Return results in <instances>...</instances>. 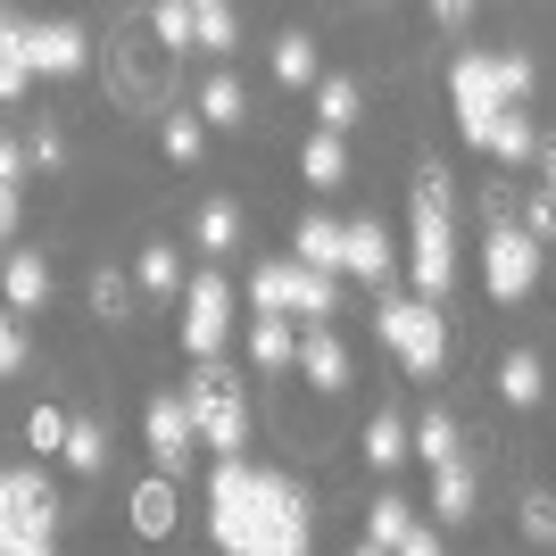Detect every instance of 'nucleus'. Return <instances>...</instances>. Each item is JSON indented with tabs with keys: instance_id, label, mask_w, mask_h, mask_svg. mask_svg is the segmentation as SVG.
Returning <instances> with one entry per match:
<instances>
[{
	"instance_id": "obj_1",
	"label": "nucleus",
	"mask_w": 556,
	"mask_h": 556,
	"mask_svg": "<svg viewBox=\"0 0 556 556\" xmlns=\"http://www.w3.org/2000/svg\"><path fill=\"white\" fill-rule=\"evenodd\" d=\"M208 532L225 556H307L316 515L291 473H266L250 457H216L208 473Z\"/></svg>"
},
{
	"instance_id": "obj_2",
	"label": "nucleus",
	"mask_w": 556,
	"mask_h": 556,
	"mask_svg": "<svg viewBox=\"0 0 556 556\" xmlns=\"http://www.w3.org/2000/svg\"><path fill=\"white\" fill-rule=\"evenodd\" d=\"M540 84L532 50H457V67H448V109H457V134L473 150H490V125L507 109H523Z\"/></svg>"
},
{
	"instance_id": "obj_3",
	"label": "nucleus",
	"mask_w": 556,
	"mask_h": 556,
	"mask_svg": "<svg viewBox=\"0 0 556 556\" xmlns=\"http://www.w3.org/2000/svg\"><path fill=\"white\" fill-rule=\"evenodd\" d=\"M407 275L416 300L441 307L457 282V232H448V166H416V225H407Z\"/></svg>"
},
{
	"instance_id": "obj_4",
	"label": "nucleus",
	"mask_w": 556,
	"mask_h": 556,
	"mask_svg": "<svg viewBox=\"0 0 556 556\" xmlns=\"http://www.w3.org/2000/svg\"><path fill=\"white\" fill-rule=\"evenodd\" d=\"M374 341L399 357V374H407V382H441V366H448V316H441L432 300H416V291L374 307Z\"/></svg>"
},
{
	"instance_id": "obj_5",
	"label": "nucleus",
	"mask_w": 556,
	"mask_h": 556,
	"mask_svg": "<svg viewBox=\"0 0 556 556\" xmlns=\"http://www.w3.org/2000/svg\"><path fill=\"white\" fill-rule=\"evenodd\" d=\"M184 407H191V424H200V448H216V457H250V391H241V374H232V366H191Z\"/></svg>"
},
{
	"instance_id": "obj_6",
	"label": "nucleus",
	"mask_w": 556,
	"mask_h": 556,
	"mask_svg": "<svg viewBox=\"0 0 556 556\" xmlns=\"http://www.w3.org/2000/svg\"><path fill=\"white\" fill-rule=\"evenodd\" d=\"M59 532V490H50L42 465H9V482H0V556H34L50 548Z\"/></svg>"
},
{
	"instance_id": "obj_7",
	"label": "nucleus",
	"mask_w": 556,
	"mask_h": 556,
	"mask_svg": "<svg viewBox=\"0 0 556 556\" xmlns=\"http://www.w3.org/2000/svg\"><path fill=\"white\" fill-rule=\"evenodd\" d=\"M250 307L257 316H307V325H325L332 307H341V282L300 266V257H266L250 275Z\"/></svg>"
},
{
	"instance_id": "obj_8",
	"label": "nucleus",
	"mask_w": 556,
	"mask_h": 556,
	"mask_svg": "<svg viewBox=\"0 0 556 556\" xmlns=\"http://www.w3.org/2000/svg\"><path fill=\"white\" fill-rule=\"evenodd\" d=\"M109 84H116L125 109H166V100H175V50L125 34V42H109ZM166 116H175V109H166Z\"/></svg>"
},
{
	"instance_id": "obj_9",
	"label": "nucleus",
	"mask_w": 556,
	"mask_h": 556,
	"mask_svg": "<svg viewBox=\"0 0 556 556\" xmlns=\"http://www.w3.org/2000/svg\"><path fill=\"white\" fill-rule=\"evenodd\" d=\"M141 448H150V465H159L166 482H184L191 448H200V424H191V407L175 391H159L150 407H141Z\"/></svg>"
},
{
	"instance_id": "obj_10",
	"label": "nucleus",
	"mask_w": 556,
	"mask_h": 556,
	"mask_svg": "<svg viewBox=\"0 0 556 556\" xmlns=\"http://www.w3.org/2000/svg\"><path fill=\"white\" fill-rule=\"evenodd\" d=\"M482 282H490V300H532V282H540V241L532 232H515V225H490L482 241Z\"/></svg>"
},
{
	"instance_id": "obj_11",
	"label": "nucleus",
	"mask_w": 556,
	"mask_h": 556,
	"mask_svg": "<svg viewBox=\"0 0 556 556\" xmlns=\"http://www.w3.org/2000/svg\"><path fill=\"white\" fill-rule=\"evenodd\" d=\"M225 332H232V282L225 275H191V291H184V349L200 357V366H216Z\"/></svg>"
},
{
	"instance_id": "obj_12",
	"label": "nucleus",
	"mask_w": 556,
	"mask_h": 556,
	"mask_svg": "<svg viewBox=\"0 0 556 556\" xmlns=\"http://www.w3.org/2000/svg\"><path fill=\"white\" fill-rule=\"evenodd\" d=\"M92 50L100 42L75 17H42V25H34V75H84V67H92Z\"/></svg>"
},
{
	"instance_id": "obj_13",
	"label": "nucleus",
	"mask_w": 556,
	"mask_h": 556,
	"mask_svg": "<svg viewBox=\"0 0 556 556\" xmlns=\"http://www.w3.org/2000/svg\"><path fill=\"white\" fill-rule=\"evenodd\" d=\"M291 241H300V266H316V275H332V282L349 275V225L341 216H300Z\"/></svg>"
},
{
	"instance_id": "obj_14",
	"label": "nucleus",
	"mask_w": 556,
	"mask_h": 556,
	"mask_svg": "<svg viewBox=\"0 0 556 556\" xmlns=\"http://www.w3.org/2000/svg\"><path fill=\"white\" fill-rule=\"evenodd\" d=\"M0 291H9V316H42V307H50V266H42V250H9Z\"/></svg>"
},
{
	"instance_id": "obj_15",
	"label": "nucleus",
	"mask_w": 556,
	"mask_h": 556,
	"mask_svg": "<svg viewBox=\"0 0 556 556\" xmlns=\"http://www.w3.org/2000/svg\"><path fill=\"white\" fill-rule=\"evenodd\" d=\"M25 84H34V17H0V100H25Z\"/></svg>"
},
{
	"instance_id": "obj_16",
	"label": "nucleus",
	"mask_w": 556,
	"mask_h": 556,
	"mask_svg": "<svg viewBox=\"0 0 556 556\" xmlns=\"http://www.w3.org/2000/svg\"><path fill=\"white\" fill-rule=\"evenodd\" d=\"M134 282L150 291V300H175V291H191V275H184V250H175V241H141V257H134Z\"/></svg>"
},
{
	"instance_id": "obj_17",
	"label": "nucleus",
	"mask_w": 556,
	"mask_h": 556,
	"mask_svg": "<svg viewBox=\"0 0 556 556\" xmlns=\"http://www.w3.org/2000/svg\"><path fill=\"white\" fill-rule=\"evenodd\" d=\"M300 374L316 382V391H349V349L332 341L325 325H307V341H300Z\"/></svg>"
},
{
	"instance_id": "obj_18",
	"label": "nucleus",
	"mask_w": 556,
	"mask_h": 556,
	"mask_svg": "<svg viewBox=\"0 0 556 556\" xmlns=\"http://www.w3.org/2000/svg\"><path fill=\"white\" fill-rule=\"evenodd\" d=\"M548 141H540V125H532V109H507L498 125H490V159L498 166H532Z\"/></svg>"
},
{
	"instance_id": "obj_19",
	"label": "nucleus",
	"mask_w": 556,
	"mask_h": 556,
	"mask_svg": "<svg viewBox=\"0 0 556 556\" xmlns=\"http://www.w3.org/2000/svg\"><path fill=\"white\" fill-rule=\"evenodd\" d=\"M498 399H507V407H540V399H548V366H540L532 349H507V357H498Z\"/></svg>"
},
{
	"instance_id": "obj_20",
	"label": "nucleus",
	"mask_w": 556,
	"mask_h": 556,
	"mask_svg": "<svg viewBox=\"0 0 556 556\" xmlns=\"http://www.w3.org/2000/svg\"><path fill=\"white\" fill-rule=\"evenodd\" d=\"M191 116H200L208 134H232V125L250 116V92H241L232 75H208V84H200V100H191Z\"/></svg>"
},
{
	"instance_id": "obj_21",
	"label": "nucleus",
	"mask_w": 556,
	"mask_h": 556,
	"mask_svg": "<svg viewBox=\"0 0 556 556\" xmlns=\"http://www.w3.org/2000/svg\"><path fill=\"white\" fill-rule=\"evenodd\" d=\"M300 175L316 191H341L349 184V150H341V134H325V125H316V134L300 141Z\"/></svg>"
},
{
	"instance_id": "obj_22",
	"label": "nucleus",
	"mask_w": 556,
	"mask_h": 556,
	"mask_svg": "<svg viewBox=\"0 0 556 556\" xmlns=\"http://www.w3.org/2000/svg\"><path fill=\"white\" fill-rule=\"evenodd\" d=\"M349 275H357V282L391 275V232L374 225V216H349Z\"/></svg>"
},
{
	"instance_id": "obj_23",
	"label": "nucleus",
	"mask_w": 556,
	"mask_h": 556,
	"mask_svg": "<svg viewBox=\"0 0 556 556\" xmlns=\"http://www.w3.org/2000/svg\"><path fill=\"white\" fill-rule=\"evenodd\" d=\"M275 84H325V50H316V34H275Z\"/></svg>"
},
{
	"instance_id": "obj_24",
	"label": "nucleus",
	"mask_w": 556,
	"mask_h": 556,
	"mask_svg": "<svg viewBox=\"0 0 556 556\" xmlns=\"http://www.w3.org/2000/svg\"><path fill=\"white\" fill-rule=\"evenodd\" d=\"M416 457V424H399V416H382L374 407V424H366V465L374 473H391V465H407Z\"/></svg>"
},
{
	"instance_id": "obj_25",
	"label": "nucleus",
	"mask_w": 556,
	"mask_h": 556,
	"mask_svg": "<svg viewBox=\"0 0 556 556\" xmlns=\"http://www.w3.org/2000/svg\"><path fill=\"white\" fill-rule=\"evenodd\" d=\"M432 515H441V532L473 515V465H465V457H448L441 473H432Z\"/></svg>"
},
{
	"instance_id": "obj_26",
	"label": "nucleus",
	"mask_w": 556,
	"mask_h": 556,
	"mask_svg": "<svg viewBox=\"0 0 556 556\" xmlns=\"http://www.w3.org/2000/svg\"><path fill=\"white\" fill-rule=\"evenodd\" d=\"M250 366H300V332H291V316H257L250 325Z\"/></svg>"
},
{
	"instance_id": "obj_27",
	"label": "nucleus",
	"mask_w": 556,
	"mask_h": 556,
	"mask_svg": "<svg viewBox=\"0 0 556 556\" xmlns=\"http://www.w3.org/2000/svg\"><path fill=\"white\" fill-rule=\"evenodd\" d=\"M134 532L141 540H166V532H175V482H166V473H150V482L134 490Z\"/></svg>"
},
{
	"instance_id": "obj_28",
	"label": "nucleus",
	"mask_w": 556,
	"mask_h": 556,
	"mask_svg": "<svg viewBox=\"0 0 556 556\" xmlns=\"http://www.w3.org/2000/svg\"><path fill=\"white\" fill-rule=\"evenodd\" d=\"M191 241H200L208 257L241 250V208H232V200H200V216H191Z\"/></svg>"
},
{
	"instance_id": "obj_29",
	"label": "nucleus",
	"mask_w": 556,
	"mask_h": 556,
	"mask_svg": "<svg viewBox=\"0 0 556 556\" xmlns=\"http://www.w3.org/2000/svg\"><path fill=\"white\" fill-rule=\"evenodd\" d=\"M357 116H366V92H357L349 75H325V84H316V125H325V134H349Z\"/></svg>"
},
{
	"instance_id": "obj_30",
	"label": "nucleus",
	"mask_w": 556,
	"mask_h": 556,
	"mask_svg": "<svg viewBox=\"0 0 556 556\" xmlns=\"http://www.w3.org/2000/svg\"><path fill=\"white\" fill-rule=\"evenodd\" d=\"M159 150H166V159H175V166H200V159H208V125H200V116H191V109L159 116Z\"/></svg>"
},
{
	"instance_id": "obj_31",
	"label": "nucleus",
	"mask_w": 556,
	"mask_h": 556,
	"mask_svg": "<svg viewBox=\"0 0 556 556\" xmlns=\"http://www.w3.org/2000/svg\"><path fill=\"white\" fill-rule=\"evenodd\" d=\"M150 42H166L175 59L200 50V17H191V0H159V9H150Z\"/></svg>"
},
{
	"instance_id": "obj_32",
	"label": "nucleus",
	"mask_w": 556,
	"mask_h": 556,
	"mask_svg": "<svg viewBox=\"0 0 556 556\" xmlns=\"http://www.w3.org/2000/svg\"><path fill=\"white\" fill-rule=\"evenodd\" d=\"M191 17H200V50L208 59H225L241 42V9H225V0H191Z\"/></svg>"
},
{
	"instance_id": "obj_33",
	"label": "nucleus",
	"mask_w": 556,
	"mask_h": 556,
	"mask_svg": "<svg viewBox=\"0 0 556 556\" xmlns=\"http://www.w3.org/2000/svg\"><path fill=\"white\" fill-rule=\"evenodd\" d=\"M407 532H416V507H407V498H374V515H366V540L374 548H407Z\"/></svg>"
},
{
	"instance_id": "obj_34",
	"label": "nucleus",
	"mask_w": 556,
	"mask_h": 556,
	"mask_svg": "<svg viewBox=\"0 0 556 556\" xmlns=\"http://www.w3.org/2000/svg\"><path fill=\"white\" fill-rule=\"evenodd\" d=\"M84 291H92V316H109V325H125V316H134V275L92 266V282H84Z\"/></svg>"
},
{
	"instance_id": "obj_35",
	"label": "nucleus",
	"mask_w": 556,
	"mask_h": 556,
	"mask_svg": "<svg viewBox=\"0 0 556 556\" xmlns=\"http://www.w3.org/2000/svg\"><path fill=\"white\" fill-rule=\"evenodd\" d=\"M416 457H424V465H432V473H441V465H448V457H465V441H457V424H448V416H441V407H432V416H424V424H416Z\"/></svg>"
},
{
	"instance_id": "obj_36",
	"label": "nucleus",
	"mask_w": 556,
	"mask_h": 556,
	"mask_svg": "<svg viewBox=\"0 0 556 556\" xmlns=\"http://www.w3.org/2000/svg\"><path fill=\"white\" fill-rule=\"evenodd\" d=\"M25 441L42 448V457H67V441H75V416H67V407H34V416H25Z\"/></svg>"
},
{
	"instance_id": "obj_37",
	"label": "nucleus",
	"mask_w": 556,
	"mask_h": 556,
	"mask_svg": "<svg viewBox=\"0 0 556 556\" xmlns=\"http://www.w3.org/2000/svg\"><path fill=\"white\" fill-rule=\"evenodd\" d=\"M67 465L75 473H109V424L75 416V441H67Z\"/></svg>"
},
{
	"instance_id": "obj_38",
	"label": "nucleus",
	"mask_w": 556,
	"mask_h": 556,
	"mask_svg": "<svg viewBox=\"0 0 556 556\" xmlns=\"http://www.w3.org/2000/svg\"><path fill=\"white\" fill-rule=\"evenodd\" d=\"M25 166H42V175H59V166H67V134H59V125H25Z\"/></svg>"
},
{
	"instance_id": "obj_39",
	"label": "nucleus",
	"mask_w": 556,
	"mask_h": 556,
	"mask_svg": "<svg viewBox=\"0 0 556 556\" xmlns=\"http://www.w3.org/2000/svg\"><path fill=\"white\" fill-rule=\"evenodd\" d=\"M523 540H532V548H556V498H548V490L523 498Z\"/></svg>"
},
{
	"instance_id": "obj_40",
	"label": "nucleus",
	"mask_w": 556,
	"mask_h": 556,
	"mask_svg": "<svg viewBox=\"0 0 556 556\" xmlns=\"http://www.w3.org/2000/svg\"><path fill=\"white\" fill-rule=\"evenodd\" d=\"M25 357H34V341H25V316H9V325H0V374H25Z\"/></svg>"
},
{
	"instance_id": "obj_41",
	"label": "nucleus",
	"mask_w": 556,
	"mask_h": 556,
	"mask_svg": "<svg viewBox=\"0 0 556 556\" xmlns=\"http://www.w3.org/2000/svg\"><path fill=\"white\" fill-rule=\"evenodd\" d=\"M523 232H532V241H556V200H548V191L523 200Z\"/></svg>"
},
{
	"instance_id": "obj_42",
	"label": "nucleus",
	"mask_w": 556,
	"mask_h": 556,
	"mask_svg": "<svg viewBox=\"0 0 556 556\" xmlns=\"http://www.w3.org/2000/svg\"><path fill=\"white\" fill-rule=\"evenodd\" d=\"M432 25H441V34H465V25H473V9H465V0H432Z\"/></svg>"
},
{
	"instance_id": "obj_43",
	"label": "nucleus",
	"mask_w": 556,
	"mask_h": 556,
	"mask_svg": "<svg viewBox=\"0 0 556 556\" xmlns=\"http://www.w3.org/2000/svg\"><path fill=\"white\" fill-rule=\"evenodd\" d=\"M399 556H441V523H416V532H407V548Z\"/></svg>"
},
{
	"instance_id": "obj_44",
	"label": "nucleus",
	"mask_w": 556,
	"mask_h": 556,
	"mask_svg": "<svg viewBox=\"0 0 556 556\" xmlns=\"http://www.w3.org/2000/svg\"><path fill=\"white\" fill-rule=\"evenodd\" d=\"M540 175H548V200H556V141L540 150Z\"/></svg>"
},
{
	"instance_id": "obj_45",
	"label": "nucleus",
	"mask_w": 556,
	"mask_h": 556,
	"mask_svg": "<svg viewBox=\"0 0 556 556\" xmlns=\"http://www.w3.org/2000/svg\"><path fill=\"white\" fill-rule=\"evenodd\" d=\"M357 556H391V548H374V540H366V548H357Z\"/></svg>"
},
{
	"instance_id": "obj_46",
	"label": "nucleus",
	"mask_w": 556,
	"mask_h": 556,
	"mask_svg": "<svg viewBox=\"0 0 556 556\" xmlns=\"http://www.w3.org/2000/svg\"><path fill=\"white\" fill-rule=\"evenodd\" d=\"M34 556H59V548H34Z\"/></svg>"
}]
</instances>
